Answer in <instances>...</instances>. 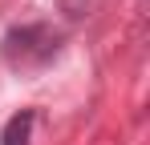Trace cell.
Listing matches in <instances>:
<instances>
[{
    "mask_svg": "<svg viewBox=\"0 0 150 145\" xmlns=\"http://www.w3.org/2000/svg\"><path fill=\"white\" fill-rule=\"evenodd\" d=\"M61 48V32L53 24H16L4 32V61L12 69H37L49 65Z\"/></svg>",
    "mask_w": 150,
    "mask_h": 145,
    "instance_id": "obj_1",
    "label": "cell"
},
{
    "mask_svg": "<svg viewBox=\"0 0 150 145\" xmlns=\"http://www.w3.org/2000/svg\"><path fill=\"white\" fill-rule=\"evenodd\" d=\"M33 125H37V113H33V109L12 113L8 125H4V133H0V145H28L33 141Z\"/></svg>",
    "mask_w": 150,
    "mask_h": 145,
    "instance_id": "obj_2",
    "label": "cell"
}]
</instances>
